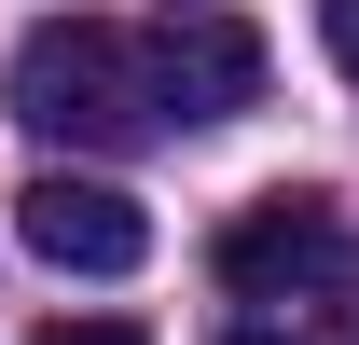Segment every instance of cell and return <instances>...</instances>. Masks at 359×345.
<instances>
[{"mask_svg":"<svg viewBox=\"0 0 359 345\" xmlns=\"http://www.w3.org/2000/svg\"><path fill=\"white\" fill-rule=\"evenodd\" d=\"M14 125L28 138H69V152H125V138H152L166 111H152V69H138V28H111V14H42L28 42H14Z\"/></svg>","mask_w":359,"mask_h":345,"instance_id":"obj_1","label":"cell"},{"mask_svg":"<svg viewBox=\"0 0 359 345\" xmlns=\"http://www.w3.org/2000/svg\"><path fill=\"white\" fill-rule=\"evenodd\" d=\"M138 69H152V111L166 125H235L263 97V28L222 14V0H166L138 28Z\"/></svg>","mask_w":359,"mask_h":345,"instance_id":"obj_2","label":"cell"},{"mask_svg":"<svg viewBox=\"0 0 359 345\" xmlns=\"http://www.w3.org/2000/svg\"><path fill=\"white\" fill-rule=\"evenodd\" d=\"M14 235H28L55 276H138V262H152L138 194H111V180H83V166H42V180H28V194H14Z\"/></svg>","mask_w":359,"mask_h":345,"instance_id":"obj_3","label":"cell"},{"mask_svg":"<svg viewBox=\"0 0 359 345\" xmlns=\"http://www.w3.org/2000/svg\"><path fill=\"white\" fill-rule=\"evenodd\" d=\"M318 262H346V249H332V208H318V194H276V208H249V221L222 235V276H235L249 304H276V290H304Z\"/></svg>","mask_w":359,"mask_h":345,"instance_id":"obj_4","label":"cell"},{"mask_svg":"<svg viewBox=\"0 0 359 345\" xmlns=\"http://www.w3.org/2000/svg\"><path fill=\"white\" fill-rule=\"evenodd\" d=\"M318 42H332V69L359 83V0H318Z\"/></svg>","mask_w":359,"mask_h":345,"instance_id":"obj_5","label":"cell"},{"mask_svg":"<svg viewBox=\"0 0 359 345\" xmlns=\"http://www.w3.org/2000/svg\"><path fill=\"white\" fill-rule=\"evenodd\" d=\"M42 345H152V332H138V318H55Z\"/></svg>","mask_w":359,"mask_h":345,"instance_id":"obj_6","label":"cell"},{"mask_svg":"<svg viewBox=\"0 0 359 345\" xmlns=\"http://www.w3.org/2000/svg\"><path fill=\"white\" fill-rule=\"evenodd\" d=\"M332 345H359V249L332 262Z\"/></svg>","mask_w":359,"mask_h":345,"instance_id":"obj_7","label":"cell"},{"mask_svg":"<svg viewBox=\"0 0 359 345\" xmlns=\"http://www.w3.org/2000/svg\"><path fill=\"white\" fill-rule=\"evenodd\" d=\"M249 345H276V332H249Z\"/></svg>","mask_w":359,"mask_h":345,"instance_id":"obj_8","label":"cell"}]
</instances>
